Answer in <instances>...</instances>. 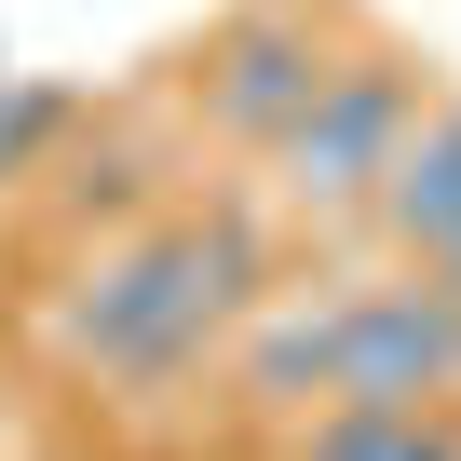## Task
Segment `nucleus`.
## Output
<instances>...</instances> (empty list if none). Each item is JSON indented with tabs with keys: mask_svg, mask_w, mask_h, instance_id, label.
I'll return each mask as SVG.
<instances>
[{
	"mask_svg": "<svg viewBox=\"0 0 461 461\" xmlns=\"http://www.w3.org/2000/svg\"><path fill=\"white\" fill-rule=\"evenodd\" d=\"M420 109H434V82H420L393 41H353V55L326 68V95L258 149L272 203H285L299 230H353V217H380V176H393V149H407Z\"/></svg>",
	"mask_w": 461,
	"mask_h": 461,
	"instance_id": "f257e3e1",
	"label": "nucleus"
},
{
	"mask_svg": "<svg viewBox=\"0 0 461 461\" xmlns=\"http://www.w3.org/2000/svg\"><path fill=\"white\" fill-rule=\"evenodd\" d=\"M339 41L326 14H299V0H245V14H217L203 28V68H190V122L230 136V149H272L312 95H326Z\"/></svg>",
	"mask_w": 461,
	"mask_h": 461,
	"instance_id": "f03ea898",
	"label": "nucleus"
},
{
	"mask_svg": "<svg viewBox=\"0 0 461 461\" xmlns=\"http://www.w3.org/2000/svg\"><path fill=\"white\" fill-rule=\"evenodd\" d=\"M41 203H55V245H122L176 217V122H82L41 163Z\"/></svg>",
	"mask_w": 461,
	"mask_h": 461,
	"instance_id": "7ed1b4c3",
	"label": "nucleus"
},
{
	"mask_svg": "<svg viewBox=\"0 0 461 461\" xmlns=\"http://www.w3.org/2000/svg\"><path fill=\"white\" fill-rule=\"evenodd\" d=\"M339 366H353V299L326 285H299V299H272L245 339H230V393L245 407H272V420H299V407H326L339 393Z\"/></svg>",
	"mask_w": 461,
	"mask_h": 461,
	"instance_id": "20e7f679",
	"label": "nucleus"
},
{
	"mask_svg": "<svg viewBox=\"0 0 461 461\" xmlns=\"http://www.w3.org/2000/svg\"><path fill=\"white\" fill-rule=\"evenodd\" d=\"M380 245H393V258L461 245V95H434V109L407 122V149H393V176H380Z\"/></svg>",
	"mask_w": 461,
	"mask_h": 461,
	"instance_id": "39448f33",
	"label": "nucleus"
},
{
	"mask_svg": "<svg viewBox=\"0 0 461 461\" xmlns=\"http://www.w3.org/2000/svg\"><path fill=\"white\" fill-rule=\"evenodd\" d=\"M299 461H461V407H366V393H326L299 420Z\"/></svg>",
	"mask_w": 461,
	"mask_h": 461,
	"instance_id": "423d86ee",
	"label": "nucleus"
},
{
	"mask_svg": "<svg viewBox=\"0 0 461 461\" xmlns=\"http://www.w3.org/2000/svg\"><path fill=\"white\" fill-rule=\"evenodd\" d=\"M0 190H28V149H14V109H0Z\"/></svg>",
	"mask_w": 461,
	"mask_h": 461,
	"instance_id": "0eeeda50",
	"label": "nucleus"
},
{
	"mask_svg": "<svg viewBox=\"0 0 461 461\" xmlns=\"http://www.w3.org/2000/svg\"><path fill=\"white\" fill-rule=\"evenodd\" d=\"M0 82H14V68H0Z\"/></svg>",
	"mask_w": 461,
	"mask_h": 461,
	"instance_id": "6e6552de",
	"label": "nucleus"
}]
</instances>
